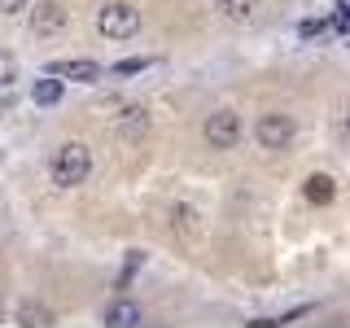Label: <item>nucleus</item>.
<instances>
[{
	"instance_id": "f257e3e1",
	"label": "nucleus",
	"mask_w": 350,
	"mask_h": 328,
	"mask_svg": "<svg viewBox=\"0 0 350 328\" xmlns=\"http://www.w3.org/2000/svg\"><path fill=\"white\" fill-rule=\"evenodd\" d=\"M49 171H53V184L75 189V184H83L88 171H92V153H88V145H79V140H66V145L53 153Z\"/></svg>"
},
{
	"instance_id": "f03ea898",
	"label": "nucleus",
	"mask_w": 350,
	"mask_h": 328,
	"mask_svg": "<svg viewBox=\"0 0 350 328\" xmlns=\"http://www.w3.org/2000/svg\"><path fill=\"white\" fill-rule=\"evenodd\" d=\"M96 31H101L105 40H131L140 31V9H131V5H105L101 14H96Z\"/></svg>"
},
{
	"instance_id": "7ed1b4c3",
	"label": "nucleus",
	"mask_w": 350,
	"mask_h": 328,
	"mask_svg": "<svg viewBox=\"0 0 350 328\" xmlns=\"http://www.w3.org/2000/svg\"><path fill=\"white\" fill-rule=\"evenodd\" d=\"M237 140H241V118L232 109H215L206 118V145L211 149H237Z\"/></svg>"
},
{
	"instance_id": "20e7f679",
	"label": "nucleus",
	"mask_w": 350,
	"mask_h": 328,
	"mask_svg": "<svg viewBox=\"0 0 350 328\" xmlns=\"http://www.w3.org/2000/svg\"><path fill=\"white\" fill-rule=\"evenodd\" d=\"M254 136L262 149H284L293 140V118L289 114H262L254 123Z\"/></svg>"
},
{
	"instance_id": "39448f33",
	"label": "nucleus",
	"mask_w": 350,
	"mask_h": 328,
	"mask_svg": "<svg viewBox=\"0 0 350 328\" xmlns=\"http://www.w3.org/2000/svg\"><path fill=\"white\" fill-rule=\"evenodd\" d=\"M145 131H149V109L127 105L123 114H118V136H123V140H140Z\"/></svg>"
},
{
	"instance_id": "423d86ee",
	"label": "nucleus",
	"mask_w": 350,
	"mask_h": 328,
	"mask_svg": "<svg viewBox=\"0 0 350 328\" xmlns=\"http://www.w3.org/2000/svg\"><path fill=\"white\" fill-rule=\"evenodd\" d=\"M171 228H175L184 241H197V236H202V219H197V210H193V206H184V202L171 210Z\"/></svg>"
},
{
	"instance_id": "0eeeda50",
	"label": "nucleus",
	"mask_w": 350,
	"mask_h": 328,
	"mask_svg": "<svg viewBox=\"0 0 350 328\" xmlns=\"http://www.w3.org/2000/svg\"><path fill=\"white\" fill-rule=\"evenodd\" d=\"M66 27V9H57V5H44V9H36V18H31V31L36 36H53V31H62Z\"/></svg>"
},
{
	"instance_id": "6e6552de",
	"label": "nucleus",
	"mask_w": 350,
	"mask_h": 328,
	"mask_svg": "<svg viewBox=\"0 0 350 328\" xmlns=\"http://www.w3.org/2000/svg\"><path fill=\"white\" fill-rule=\"evenodd\" d=\"M53 74H66V79H79V83H92V79H101V66L96 62H57V66H49Z\"/></svg>"
},
{
	"instance_id": "1a4fd4ad",
	"label": "nucleus",
	"mask_w": 350,
	"mask_h": 328,
	"mask_svg": "<svg viewBox=\"0 0 350 328\" xmlns=\"http://www.w3.org/2000/svg\"><path fill=\"white\" fill-rule=\"evenodd\" d=\"M105 324H118V328L140 324V306H136V302H127V298L109 302V306H105Z\"/></svg>"
},
{
	"instance_id": "9d476101",
	"label": "nucleus",
	"mask_w": 350,
	"mask_h": 328,
	"mask_svg": "<svg viewBox=\"0 0 350 328\" xmlns=\"http://www.w3.org/2000/svg\"><path fill=\"white\" fill-rule=\"evenodd\" d=\"M306 202H315V206H328V202H333V180H328V175H311V180H306Z\"/></svg>"
},
{
	"instance_id": "9b49d317",
	"label": "nucleus",
	"mask_w": 350,
	"mask_h": 328,
	"mask_svg": "<svg viewBox=\"0 0 350 328\" xmlns=\"http://www.w3.org/2000/svg\"><path fill=\"white\" fill-rule=\"evenodd\" d=\"M18 324L44 328V324H53V311H49V306H40V302H22V306H18Z\"/></svg>"
},
{
	"instance_id": "f8f14e48",
	"label": "nucleus",
	"mask_w": 350,
	"mask_h": 328,
	"mask_svg": "<svg viewBox=\"0 0 350 328\" xmlns=\"http://www.w3.org/2000/svg\"><path fill=\"white\" fill-rule=\"evenodd\" d=\"M215 5L224 9L232 22H250V18L258 14V0H215Z\"/></svg>"
},
{
	"instance_id": "ddd939ff",
	"label": "nucleus",
	"mask_w": 350,
	"mask_h": 328,
	"mask_svg": "<svg viewBox=\"0 0 350 328\" xmlns=\"http://www.w3.org/2000/svg\"><path fill=\"white\" fill-rule=\"evenodd\" d=\"M36 105H57L62 101V79H36Z\"/></svg>"
},
{
	"instance_id": "4468645a",
	"label": "nucleus",
	"mask_w": 350,
	"mask_h": 328,
	"mask_svg": "<svg viewBox=\"0 0 350 328\" xmlns=\"http://www.w3.org/2000/svg\"><path fill=\"white\" fill-rule=\"evenodd\" d=\"M149 66V57H127V62H118L114 66V74H140Z\"/></svg>"
},
{
	"instance_id": "2eb2a0df",
	"label": "nucleus",
	"mask_w": 350,
	"mask_h": 328,
	"mask_svg": "<svg viewBox=\"0 0 350 328\" xmlns=\"http://www.w3.org/2000/svg\"><path fill=\"white\" fill-rule=\"evenodd\" d=\"M324 31H328V22L315 18V22H302V27H298V36H302V40H315V36H324Z\"/></svg>"
},
{
	"instance_id": "dca6fc26",
	"label": "nucleus",
	"mask_w": 350,
	"mask_h": 328,
	"mask_svg": "<svg viewBox=\"0 0 350 328\" xmlns=\"http://www.w3.org/2000/svg\"><path fill=\"white\" fill-rule=\"evenodd\" d=\"M27 9V0H0V14H22Z\"/></svg>"
},
{
	"instance_id": "f3484780",
	"label": "nucleus",
	"mask_w": 350,
	"mask_h": 328,
	"mask_svg": "<svg viewBox=\"0 0 350 328\" xmlns=\"http://www.w3.org/2000/svg\"><path fill=\"white\" fill-rule=\"evenodd\" d=\"M14 79V57H0V83Z\"/></svg>"
},
{
	"instance_id": "a211bd4d",
	"label": "nucleus",
	"mask_w": 350,
	"mask_h": 328,
	"mask_svg": "<svg viewBox=\"0 0 350 328\" xmlns=\"http://www.w3.org/2000/svg\"><path fill=\"white\" fill-rule=\"evenodd\" d=\"M346 136H350V109H346Z\"/></svg>"
},
{
	"instance_id": "6ab92c4d",
	"label": "nucleus",
	"mask_w": 350,
	"mask_h": 328,
	"mask_svg": "<svg viewBox=\"0 0 350 328\" xmlns=\"http://www.w3.org/2000/svg\"><path fill=\"white\" fill-rule=\"evenodd\" d=\"M0 320H5V302H0Z\"/></svg>"
}]
</instances>
